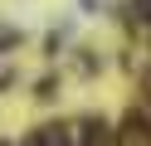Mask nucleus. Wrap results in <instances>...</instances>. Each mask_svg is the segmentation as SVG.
<instances>
[{
  "instance_id": "f03ea898",
  "label": "nucleus",
  "mask_w": 151,
  "mask_h": 146,
  "mask_svg": "<svg viewBox=\"0 0 151 146\" xmlns=\"http://www.w3.org/2000/svg\"><path fill=\"white\" fill-rule=\"evenodd\" d=\"M137 5H141V15H146V19H151V0H137Z\"/></svg>"
},
{
  "instance_id": "f257e3e1",
  "label": "nucleus",
  "mask_w": 151,
  "mask_h": 146,
  "mask_svg": "<svg viewBox=\"0 0 151 146\" xmlns=\"http://www.w3.org/2000/svg\"><path fill=\"white\" fill-rule=\"evenodd\" d=\"M24 146H73V132L68 127H39Z\"/></svg>"
}]
</instances>
